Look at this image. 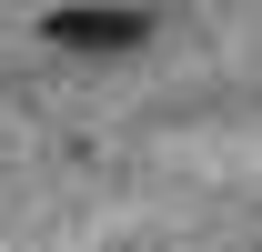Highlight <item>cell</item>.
I'll return each mask as SVG.
<instances>
[{
  "mask_svg": "<svg viewBox=\"0 0 262 252\" xmlns=\"http://www.w3.org/2000/svg\"><path fill=\"white\" fill-rule=\"evenodd\" d=\"M141 31H151L141 10H101V0H71V10L40 20V40H61V51H131Z\"/></svg>",
  "mask_w": 262,
  "mask_h": 252,
  "instance_id": "obj_1",
  "label": "cell"
}]
</instances>
